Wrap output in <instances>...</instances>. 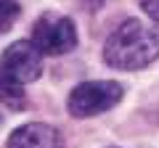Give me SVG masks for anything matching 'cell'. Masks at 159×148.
<instances>
[{
    "mask_svg": "<svg viewBox=\"0 0 159 148\" xmlns=\"http://www.w3.org/2000/svg\"><path fill=\"white\" fill-rule=\"evenodd\" d=\"M159 58V29L138 19L122 21L103 45V61L111 69L135 72Z\"/></svg>",
    "mask_w": 159,
    "mask_h": 148,
    "instance_id": "obj_1",
    "label": "cell"
},
{
    "mask_svg": "<svg viewBox=\"0 0 159 148\" xmlns=\"http://www.w3.org/2000/svg\"><path fill=\"white\" fill-rule=\"evenodd\" d=\"M125 95V87L114 80H96V82H80L72 93H69V114L77 119H88V116L103 114L109 108H114Z\"/></svg>",
    "mask_w": 159,
    "mask_h": 148,
    "instance_id": "obj_2",
    "label": "cell"
},
{
    "mask_svg": "<svg viewBox=\"0 0 159 148\" xmlns=\"http://www.w3.org/2000/svg\"><path fill=\"white\" fill-rule=\"evenodd\" d=\"M32 42L45 56H64L77 45V27L69 16L43 13L32 27Z\"/></svg>",
    "mask_w": 159,
    "mask_h": 148,
    "instance_id": "obj_3",
    "label": "cell"
},
{
    "mask_svg": "<svg viewBox=\"0 0 159 148\" xmlns=\"http://www.w3.org/2000/svg\"><path fill=\"white\" fill-rule=\"evenodd\" d=\"M0 69L13 77L21 85H29L43 74V58H40V50L34 48V42L29 40H16L3 50V58H0Z\"/></svg>",
    "mask_w": 159,
    "mask_h": 148,
    "instance_id": "obj_4",
    "label": "cell"
},
{
    "mask_svg": "<svg viewBox=\"0 0 159 148\" xmlns=\"http://www.w3.org/2000/svg\"><path fill=\"white\" fill-rule=\"evenodd\" d=\"M6 148H64V140L56 127L32 122V124H21L19 130H13Z\"/></svg>",
    "mask_w": 159,
    "mask_h": 148,
    "instance_id": "obj_5",
    "label": "cell"
},
{
    "mask_svg": "<svg viewBox=\"0 0 159 148\" xmlns=\"http://www.w3.org/2000/svg\"><path fill=\"white\" fill-rule=\"evenodd\" d=\"M0 98L13 108H24V90H21V82H16L13 77H8L3 69H0Z\"/></svg>",
    "mask_w": 159,
    "mask_h": 148,
    "instance_id": "obj_6",
    "label": "cell"
},
{
    "mask_svg": "<svg viewBox=\"0 0 159 148\" xmlns=\"http://www.w3.org/2000/svg\"><path fill=\"white\" fill-rule=\"evenodd\" d=\"M19 13H21V8L16 0H0V34H6L16 24Z\"/></svg>",
    "mask_w": 159,
    "mask_h": 148,
    "instance_id": "obj_7",
    "label": "cell"
},
{
    "mask_svg": "<svg viewBox=\"0 0 159 148\" xmlns=\"http://www.w3.org/2000/svg\"><path fill=\"white\" fill-rule=\"evenodd\" d=\"M141 6L154 21H159V0H141Z\"/></svg>",
    "mask_w": 159,
    "mask_h": 148,
    "instance_id": "obj_8",
    "label": "cell"
},
{
    "mask_svg": "<svg viewBox=\"0 0 159 148\" xmlns=\"http://www.w3.org/2000/svg\"><path fill=\"white\" fill-rule=\"evenodd\" d=\"M93 3H96V6H101V3H103V0H93Z\"/></svg>",
    "mask_w": 159,
    "mask_h": 148,
    "instance_id": "obj_9",
    "label": "cell"
},
{
    "mask_svg": "<svg viewBox=\"0 0 159 148\" xmlns=\"http://www.w3.org/2000/svg\"><path fill=\"white\" fill-rule=\"evenodd\" d=\"M0 122H3V114H0Z\"/></svg>",
    "mask_w": 159,
    "mask_h": 148,
    "instance_id": "obj_10",
    "label": "cell"
}]
</instances>
